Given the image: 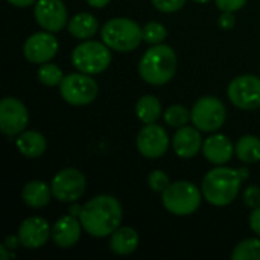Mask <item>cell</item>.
Instances as JSON below:
<instances>
[{
    "instance_id": "obj_1",
    "label": "cell",
    "mask_w": 260,
    "mask_h": 260,
    "mask_svg": "<svg viewBox=\"0 0 260 260\" xmlns=\"http://www.w3.org/2000/svg\"><path fill=\"white\" fill-rule=\"evenodd\" d=\"M123 219L120 203L111 195H98L82 206L79 221L91 238H107Z\"/></svg>"
},
{
    "instance_id": "obj_2",
    "label": "cell",
    "mask_w": 260,
    "mask_h": 260,
    "mask_svg": "<svg viewBox=\"0 0 260 260\" xmlns=\"http://www.w3.org/2000/svg\"><path fill=\"white\" fill-rule=\"evenodd\" d=\"M250 169L239 168L232 169L227 166H216L209 171L201 184V190L209 204L215 207H225L232 204L241 190L242 181L248 180Z\"/></svg>"
},
{
    "instance_id": "obj_3",
    "label": "cell",
    "mask_w": 260,
    "mask_h": 260,
    "mask_svg": "<svg viewBox=\"0 0 260 260\" xmlns=\"http://www.w3.org/2000/svg\"><path fill=\"white\" fill-rule=\"evenodd\" d=\"M177 72V55L168 44H152L139 61L140 78L151 85L168 84Z\"/></svg>"
},
{
    "instance_id": "obj_4",
    "label": "cell",
    "mask_w": 260,
    "mask_h": 260,
    "mask_svg": "<svg viewBox=\"0 0 260 260\" xmlns=\"http://www.w3.org/2000/svg\"><path fill=\"white\" fill-rule=\"evenodd\" d=\"M102 41L116 52H131L143 41V27L131 18L114 17L101 29Z\"/></svg>"
},
{
    "instance_id": "obj_5",
    "label": "cell",
    "mask_w": 260,
    "mask_h": 260,
    "mask_svg": "<svg viewBox=\"0 0 260 260\" xmlns=\"http://www.w3.org/2000/svg\"><path fill=\"white\" fill-rule=\"evenodd\" d=\"M203 190L190 181H175L161 193L163 207L175 216H189L198 210L203 201Z\"/></svg>"
},
{
    "instance_id": "obj_6",
    "label": "cell",
    "mask_w": 260,
    "mask_h": 260,
    "mask_svg": "<svg viewBox=\"0 0 260 260\" xmlns=\"http://www.w3.org/2000/svg\"><path fill=\"white\" fill-rule=\"evenodd\" d=\"M72 62L78 72L98 75L105 72L111 64V49L104 41L79 43L72 52Z\"/></svg>"
},
{
    "instance_id": "obj_7",
    "label": "cell",
    "mask_w": 260,
    "mask_h": 260,
    "mask_svg": "<svg viewBox=\"0 0 260 260\" xmlns=\"http://www.w3.org/2000/svg\"><path fill=\"white\" fill-rule=\"evenodd\" d=\"M99 93V85L88 73H70L64 76L59 84L61 98L73 107H82L91 104Z\"/></svg>"
},
{
    "instance_id": "obj_8",
    "label": "cell",
    "mask_w": 260,
    "mask_h": 260,
    "mask_svg": "<svg viewBox=\"0 0 260 260\" xmlns=\"http://www.w3.org/2000/svg\"><path fill=\"white\" fill-rule=\"evenodd\" d=\"M190 113H192L193 126H197L200 131L204 133L218 131L225 123L227 119V108L224 102L215 96L200 98L195 102Z\"/></svg>"
},
{
    "instance_id": "obj_9",
    "label": "cell",
    "mask_w": 260,
    "mask_h": 260,
    "mask_svg": "<svg viewBox=\"0 0 260 260\" xmlns=\"http://www.w3.org/2000/svg\"><path fill=\"white\" fill-rule=\"evenodd\" d=\"M53 198L59 203H76L87 189L85 175L75 168H66L55 174L50 183Z\"/></svg>"
},
{
    "instance_id": "obj_10",
    "label": "cell",
    "mask_w": 260,
    "mask_h": 260,
    "mask_svg": "<svg viewBox=\"0 0 260 260\" xmlns=\"http://www.w3.org/2000/svg\"><path fill=\"white\" fill-rule=\"evenodd\" d=\"M230 102L241 110L260 108V78L254 75L236 76L227 88Z\"/></svg>"
},
{
    "instance_id": "obj_11",
    "label": "cell",
    "mask_w": 260,
    "mask_h": 260,
    "mask_svg": "<svg viewBox=\"0 0 260 260\" xmlns=\"http://www.w3.org/2000/svg\"><path fill=\"white\" fill-rule=\"evenodd\" d=\"M29 122V113L26 105L17 98H3L0 102V131L14 137L24 131Z\"/></svg>"
},
{
    "instance_id": "obj_12",
    "label": "cell",
    "mask_w": 260,
    "mask_h": 260,
    "mask_svg": "<svg viewBox=\"0 0 260 260\" xmlns=\"http://www.w3.org/2000/svg\"><path fill=\"white\" fill-rule=\"evenodd\" d=\"M169 136L158 123L145 125L137 134V151L146 158H160L169 149Z\"/></svg>"
},
{
    "instance_id": "obj_13",
    "label": "cell",
    "mask_w": 260,
    "mask_h": 260,
    "mask_svg": "<svg viewBox=\"0 0 260 260\" xmlns=\"http://www.w3.org/2000/svg\"><path fill=\"white\" fill-rule=\"evenodd\" d=\"M34 15L38 26L47 32H59L69 23L67 8L62 0H37Z\"/></svg>"
},
{
    "instance_id": "obj_14",
    "label": "cell",
    "mask_w": 260,
    "mask_h": 260,
    "mask_svg": "<svg viewBox=\"0 0 260 260\" xmlns=\"http://www.w3.org/2000/svg\"><path fill=\"white\" fill-rule=\"evenodd\" d=\"M59 44L53 32L41 30L32 34L23 44V55L32 64L49 62L58 53Z\"/></svg>"
},
{
    "instance_id": "obj_15",
    "label": "cell",
    "mask_w": 260,
    "mask_h": 260,
    "mask_svg": "<svg viewBox=\"0 0 260 260\" xmlns=\"http://www.w3.org/2000/svg\"><path fill=\"white\" fill-rule=\"evenodd\" d=\"M17 235L21 247L27 250H38L47 244L49 238H52V227L44 218L30 216L20 224Z\"/></svg>"
},
{
    "instance_id": "obj_16",
    "label": "cell",
    "mask_w": 260,
    "mask_h": 260,
    "mask_svg": "<svg viewBox=\"0 0 260 260\" xmlns=\"http://www.w3.org/2000/svg\"><path fill=\"white\" fill-rule=\"evenodd\" d=\"M84 227L79 221V218L73 215L61 216L53 225H52V241L59 248H72L78 244L81 233Z\"/></svg>"
},
{
    "instance_id": "obj_17",
    "label": "cell",
    "mask_w": 260,
    "mask_h": 260,
    "mask_svg": "<svg viewBox=\"0 0 260 260\" xmlns=\"http://www.w3.org/2000/svg\"><path fill=\"white\" fill-rule=\"evenodd\" d=\"M172 149L180 158H192L203 149V137L197 126H181L172 137Z\"/></svg>"
},
{
    "instance_id": "obj_18",
    "label": "cell",
    "mask_w": 260,
    "mask_h": 260,
    "mask_svg": "<svg viewBox=\"0 0 260 260\" xmlns=\"http://www.w3.org/2000/svg\"><path fill=\"white\" fill-rule=\"evenodd\" d=\"M203 155L206 160L215 166H222L229 163L235 154V146L232 140L224 134H212L203 142Z\"/></svg>"
},
{
    "instance_id": "obj_19",
    "label": "cell",
    "mask_w": 260,
    "mask_h": 260,
    "mask_svg": "<svg viewBox=\"0 0 260 260\" xmlns=\"http://www.w3.org/2000/svg\"><path fill=\"white\" fill-rule=\"evenodd\" d=\"M139 233L133 227L120 225L110 235V250L117 256H128L139 247Z\"/></svg>"
},
{
    "instance_id": "obj_20",
    "label": "cell",
    "mask_w": 260,
    "mask_h": 260,
    "mask_svg": "<svg viewBox=\"0 0 260 260\" xmlns=\"http://www.w3.org/2000/svg\"><path fill=\"white\" fill-rule=\"evenodd\" d=\"M53 193H52V187L41 181V180H34L29 181L27 184H24L23 190H21V200L26 206L32 207V209H41L46 207L49 204V201L52 200Z\"/></svg>"
},
{
    "instance_id": "obj_21",
    "label": "cell",
    "mask_w": 260,
    "mask_h": 260,
    "mask_svg": "<svg viewBox=\"0 0 260 260\" xmlns=\"http://www.w3.org/2000/svg\"><path fill=\"white\" fill-rule=\"evenodd\" d=\"M15 145H17L18 152L27 158L41 157L47 148V142H46L44 136L38 131H32V129L23 131L21 134H18Z\"/></svg>"
},
{
    "instance_id": "obj_22",
    "label": "cell",
    "mask_w": 260,
    "mask_h": 260,
    "mask_svg": "<svg viewBox=\"0 0 260 260\" xmlns=\"http://www.w3.org/2000/svg\"><path fill=\"white\" fill-rule=\"evenodd\" d=\"M99 29L98 18L90 12H78L67 23V30L78 40H90Z\"/></svg>"
},
{
    "instance_id": "obj_23",
    "label": "cell",
    "mask_w": 260,
    "mask_h": 260,
    "mask_svg": "<svg viewBox=\"0 0 260 260\" xmlns=\"http://www.w3.org/2000/svg\"><path fill=\"white\" fill-rule=\"evenodd\" d=\"M136 116L143 125L157 123V120L161 116V104L160 99L154 94H145L142 96L136 104Z\"/></svg>"
},
{
    "instance_id": "obj_24",
    "label": "cell",
    "mask_w": 260,
    "mask_h": 260,
    "mask_svg": "<svg viewBox=\"0 0 260 260\" xmlns=\"http://www.w3.org/2000/svg\"><path fill=\"white\" fill-rule=\"evenodd\" d=\"M236 157L245 165H254L260 161V139L257 136H242L235 145Z\"/></svg>"
},
{
    "instance_id": "obj_25",
    "label": "cell",
    "mask_w": 260,
    "mask_h": 260,
    "mask_svg": "<svg viewBox=\"0 0 260 260\" xmlns=\"http://www.w3.org/2000/svg\"><path fill=\"white\" fill-rule=\"evenodd\" d=\"M233 260H260V239L257 238H250L241 241L233 253H232Z\"/></svg>"
},
{
    "instance_id": "obj_26",
    "label": "cell",
    "mask_w": 260,
    "mask_h": 260,
    "mask_svg": "<svg viewBox=\"0 0 260 260\" xmlns=\"http://www.w3.org/2000/svg\"><path fill=\"white\" fill-rule=\"evenodd\" d=\"M37 78L46 87H56L62 82L64 73L56 64L44 62V64H40V67L37 70Z\"/></svg>"
},
{
    "instance_id": "obj_27",
    "label": "cell",
    "mask_w": 260,
    "mask_h": 260,
    "mask_svg": "<svg viewBox=\"0 0 260 260\" xmlns=\"http://www.w3.org/2000/svg\"><path fill=\"white\" fill-rule=\"evenodd\" d=\"M165 122L172 128H181L192 120V113L183 105H171L165 111Z\"/></svg>"
},
{
    "instance_id": "obj_28",
    "label": "cell",
    "mask_w": 260,
    "mask_h": 260,
    "mask_svg": "<svg viewBox=\"0 0 260 260\" xmlns=\"http://www.w3.org/2000/svg\"><path fill=\"white\" fill-rule=\"evenodd\" d=\"M168 29L158 21H149L143 26V41L149 44H160L166 40Z\"/></svg>"
},
{
    "instance_id": "obj_29",
    "label": "cell",
    "mask_w": 260,
    "mask_h": 260,
    "mask_svg": "<svg viewBox=\"0 0 260 260\" xmlns=\"http://www.w3.org/2000/svg\"><path fill=\"white\" fill-rule=\"evenodd\" d=\"M148 186L151 187V190L163 193L171 186V178L165 171L155 169L148 175Z\"/></svg>"
},
{
    "instance_id": "obj_30",
    "label": "cell",
    "mask_w": 260,
    "mask_h": 260,
    "mask_svg": "<svg viewBox=\"0 0 260 260\" xmlns=\"http://www.w3.org/2000/svg\"><path fill=\"white\" fill-rule=\"evenodd\" d=\"M151 2H152V5H154L155 9L169 14V12L180 11L186 5L187 0H151Z\"/></svg>"
},
{
    "instance_id": "obj_31",
    "label": "cell",
    "mask_w": 260,
    "mask_h": 260,
    "mask_svg": "<svg viewBox=\"0 0 260 260\" xmlns=\"http://www.w3.org/2000/svg\"><path fill=\"white\" fill-rule=\"evenodd\" d=\"M242 201L247 207L250 209H256L260 206V187L259 186H248L245 190H244V195H242Z\"/></svg>"
},
{
    "instance_id": "obj_32",
    "label": "cell",
    "mask_w": 260,
    "mask_h": 260,
    "mask_svg": "<svg viewBox=\"0 0 260 260\" xmlns=\"http://www.w3.org/2000/svg\"><path fill=\"white\" fill-rule=\"evenodd\" d=\"M248 0H215L216 8L222 12H236L247 5Z\"/></svg>"
},
{
    "instance_id": "obj_33",
    "label": "cell",
    "mask_w": 260,
    "mask_h": 260,
    "mask_svg": "<svg viewBox=\"0 0 260 260\" xmlns=\"http://www.w3.org/2000/svg\"><path fill=\"white\" fill-rule=\"evenodd\" d=\"M218 24L221 29L224 30H230L235 27L236 24V17H235V12H222L219 20H218Z\"/></svg>"
},
{
    "instance_id": "obj_34",
    "label": "cell",
    "mask_w": 260,
    "mask_h": 260,
    "mask_svg": "<svg viewBox=\"0 0 260 260\" xmlns=\"http://www.w3.org/2000/svg\"><path fill=\"white\" fill-rule=\"evenodd\" d=\"M250 227H251L253 233L260 238V206L253 209V212L250 215Z\"/></svg>"
},
{
    "instance_id": "obj_35",
    "label": "cell",
    "mask_w": 260,
    "mask_h": 260,
    "mask_svg": "<svg viewBox=\"0 0 260 260\" xmlns=\"http://www.w3.org/2000/svg\"><path fill=\"white\" fill-rule=\"evenodd\" d=\"M3 245H5L9 251H15L18 247H21V242H20V239H18V235H17V236H6Z\"/></svg>"
},
{
    "instance_id": "obj_36",
    "label": "cell",
    "mask_w": 260,
    "mask_h": 260,
    "mask_svg": "<svg viewBox=\"0 0 260 260\" xmlns=\"http://www.w3.org/2000/svg\"><path fill=\"white\" fill-rule=\"evenodd\" d=\"M37 0H8V3H11L12 6H17V8H27V6H32L35 5Z\"/></svg>"
},
{
    "instance_id": "obj_37",
    "label": "cell",
    "mask_w": 260,
    "mask_h": 260,
    "mask_svg": "<svg viewBox=\"0 0 260 260\" xmlns=\"http://www.w3.org/2000/svg\"><path fill=\"white\" fill-rule=\"evenodd\" d=\"M111 0H87V3L93 8H105Z\"/></svg>"
},
{
    "instance_id": "obj_38",
    "label": "cell",
    "mask_w": 260,
    "mask_h": 260,
    "mask_svg": "<svg viewBox=\"0 0 260 260\" xmlns=\"http://www.w3.org/2000/svg\"><path fill=\"white\" fill-rule=\"evenodd\" d=\"M81 210H82V206H78V204H75V203H73V206L70 207V215H73V216L79 218Z\"/></svg>"
},
{
    "instance_id": "obj_39",
    "label": "cell",
    "mask_w": 260,
    "mask_h": 260,
    "mask_svg": "<svg viewBox=\"0 0 260 260\" xmlns=\"http://www.w3.org/2000/svg\"><path fill=\"white\" fill-rule=\"evenodd\" d=\"M0 251H2V259H3V260L9 259V257H14V256H15V254H14L12 251H11V253H8L9 250H8V248H6L5 245H2V248H0Z\"/></svg>"
},
{
    "instance_id": "obj_40",
    "label": "cell",
    "mask_w": 260,
    "mask_h": 260,
    "mask_svg": "<svg viewBox=\"0 0 260 260\" xmlns=\"http://www.w3.org/2000/svg\"><path fill=\"white\" fill-rule=\"evenodd\" d=\"M195 3H207V2H210V0H193Z\"/></svg>"
}]
</instances>
